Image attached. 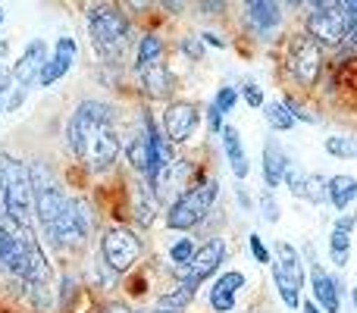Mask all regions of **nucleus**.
<instances>
[{
  "label": "nucleus",
  "instance_id": "f257e3e1",
  "mask_svg": "<svg viewBox=\"0 0 357 313\" xmlns=\"http://www.w3.org/2000/svg\"><path fill=\"white\" fill-rule=\"evenodd\" d=\"M0 213L16 232L38 235L35 216V188H31V172L22 160L0 154Z\"/></svg>",
  "mask_w": 357,
  "mask_h": 313
},
{
  "label": "nucleus",
  "instance_id": "f03ea898",
  "mask_svg": "<svg viewBox=\"0 0 357 313\" xmlns=\"http://www.w3.org/2000/svg\"><path fill=\"white\" fill-rule=\"evenodd\" d=\"M216 197H220V178L216 176H197L191 188H185L167 207V229L173 232H191L210 216Z\"/></svg>",
  "mask_w": 357,
  "mask_h": 313
},
{
  "label": "nucleus",
  "instance_id": "7ed1b4c3",
  "mask_svg": "<svg viewBox=\"0 0 357 313\" xmlns=\"http://www.w3.org/2000/svg\"><path fill=\"white\" fill-rule=\"evenodd\" d=\"M88 31H91L94 50L107 63L123 60V54L132 44V25L116 6H107V3L91 6L88 10Z\"/></svg>",
  "mask_w": 357,
  "mask_h": 313
},
{
  "label": "nucleus",
  "instance_id": "20e7f679",
  "mask_svg": "<svg viewBox=\"0 0 357 313\" xmlns=\"http://www.w3.org/2000/svg\"><path fill=\"white\" fill-rule=\"evenodd\" d=\"M323 47L314 41V38L304 31V35H295L285 47V72L295 85L301 88H314L323 75Z\"/></svg>",
  "mask_w": 357,
  "mask_h": 313
},
{
  "label": "nucleus",
  "instance_id": "39448f33",
  "mask_svg": "<svg viewBox=\"0 0 357 313\" xmlns=\"http://www.w3.org/2000/svg\"><path fill=\"white\" fill-rule=\"evenodd\" d=\"M138 257H142V238H138L135 229L110 226L104 235H100V260H104L116 276L135 270Z\"/></svg>",
  "mask_w": 357,
  "mask_h": 313
},
{
  "label": "nucleus",
  "instance_id": "423d86ee",
  "mask_svg": "<svg viewBox=\"0 0 357 313\" xmlns=\"http://www.w3.org/2000/svg\"><path fill=\"white\" fill-rule=\"evenodd\" d=\"M307 35L314 38L320 47H339L345 38H351L354 25L339 6H323V10H310L307 16Z\"/></svg>",
  "mask_w": 357,
  "mask_h": 313
},
{
  "label": "nucleus",
  "instance_id": "0eeeda50",
  "mask_svg": "<svg viewBox=\"0 0 357 313\" xmlns=\"http://www.w3.org/2000/svg\"><path fill=\"white\" fill-rule=\"evenodd\" d=\"M226 264V241L220 238V235H213V238L207 241V245L197 247V254L188 260L185 266H173V276L178 282H207L210 276H216V270Z\"/></svg>",
  "mask_w": 357,
  "mask_h": 313
},
{
  "label": "nucleus",
  "instance_id": "6e6552de",
  "mask_svg": "<svg viewBox=\"0 0 357 313\" xmlns=\"http://www.w3.org/2000/svg\"><path fill=\"white\" fill-rule=\"evenodd\" d=\"M123 154V138H119L116 125H100L85 144V154H82V163L88 166L91 176H100V172L113 169V163Z\"/></svg>",
  "mask_w": 357,
  "mask_h": 313
},
{
  "label": "nucleus",
  "instance_id": "1a4fd4ad",
  "mask_svg": "<svg viewBox=\"0 0 357 313\" xmlns=\"http://www.w3.org/2000/svg\"><path fill=\"white\" fill-rule=\"evenodd\" d=\"M201 123V107L195 100H169L160 113V129L173 144H188Z\"/></svg>",
  "mask_w": 357,
  "mask_h": 313
},
{
  "label": "nucleus",
  "instance_id": "9d476101",
  "mask_svg": "<svg viewBox=\"0 0 357 313\" xmlns=\"http://www.w3.org/2000/svg\"><path fill=\"white\" fill-rule=\"evenodd\" d=\"M310 254L307 266H310V291H314L317 307H323L326 313H342V301H345V282L339 276H329L323 270V264L314 257V247H304Z\"/></svg>",
  "mask_w": 357,
  "mask_h": 313
},
{
  "label": "nucleus",
  "instance_id": "9b49d317",
  "mask_svg": "<svg viewBox=\"0 0 357 313\" xmlns=\"http://www.w3.org/2000/svg\"><path fill=\"white\" fill-rule=\"evenodd\" d=\"M47 60H50L47 44H44L41 38L29 41L25 44V50L19 54V60L13 63V82H16L19 88H31L38 79H41V69H44V63Z\"/></svg>",
  "mask_w": 357,
  "mask_h": 313
},
{
  "label": "nucleus",
  "instance_id": "f8f14e48",
  "mask_svg": "<svg viewBox=\"0 0 357 313\" xmlns=\"http://www.w3.org/2000/svg\"><path fill=\"white\" fill-rule=\"evenodd\" d=\"M357 226V216L345 213L333 222V232H329V260L335 264V270H345L348 260H351V235Z\"/></svg>",
  "mask_w": 357,
  "mask_h": 313
},
{
  "label": "nucleus",
  "instance_id": "ddd939ff",
  "mask_svg": "<svg viewBox=\"0 0 357 313\" xmlns=\"http://www.w3.org/2000/svg\"><path fill=\"white\" fill-rule=\"evenodd\" d=\"M73 197L60 188V185H47V188H35V216H38V226H50L60 213H66Z\"/></svg>",
  "mask_w": 357,
  "mask_h": 313
},
{
  "label": "nucleus",
  "instance_id": "4468645a",
  "mask_svg": "<svg viewBox=\"0 0 357 313\" xmlns=\"http://www.w3.org/2000/svg\"><path fill=\"white\" fill-rule=\"evenodd\" d=\"M75 50H79V47H75L73 38H60V41L54 44V54H50V60L44 63L38 85H41V88H50L56 79H63V75L73 69V63H75Z\"/></svg>",
  "mask_w": 357,
  "mask_h": 313
},
{
  "label": "nucleus",
  "instance_id": "2eb2a0df",
  "mask_svg": "<svg viewBox=\"0 0 357 313\" xmlns=\"http://www.w3.org/2000/svg\"><path fill=\"white\" fill-rule=\"evenodd\" d=\"M245 19L260 38H266L273 29H279V22H282L279 0H245Z\"/></svg>",
  "mask_w": 357,
  "mask_h": 313
},
{
  "label": "nucleus",
  "instance_id": "dca6fc26",
  "mask_svg": "<svg viewBox=\"0 0 357 313\" xmlns=\"http://www.w3.org/2000/svg\"><path fill=\"white\" fill-rule=\"evenodd\" d=\"M138 79H142V88L151 100H167L173 94V75H169L167 63H151V66L138 69Z\"/></svg>",
  "mask_w": 357,
  "mask_h": 313
},
{
  "label": "nucleus",
  "instance_id": "f3484780",
  "mask_svg": "<svg viewBox=\"0 0 357 313\" xmlns=\"http://www.w3.org/2000/svg\"><path fill=\"white\" fill-rule=\"evenodd\" d=\"M289 166H291V160L282 151V144H279L276 138H270V142L264 144V188H279Z\"/></svg>",
  "mask_w": 357,
  "mask_h": 313
},
{
  "label": "nucleus",
  "instance_id": "a211bd4d",
  "mask_svg": "<svg viewBox=\"0 0 357 313\" xmlns=\"http://www.w3.org/2000/svg\"><path fill=\"white\" fill-rule=\"evenodd\" d=\"M157 194L154 188H151V182L144 178V182L135 185V191H132V220H135V226L148 229L151 222L157 220Z\"/></svg>",
  "mask_w": 357,
  "mask_h": 313
},
{
  "label": "nucleus",
  "instance_id": "6ab92c4d",
  "mask_svg": "<svg viewBox=\"0 0 357 313\" xmlns=\"http://www.w3.org/2000/svg\"><path fill=\"white\" fill-rule=\"evenodd\" d=\"M220 138H222V151H226L229 166H232V176L238 178V182H245L248 172H251V163H248V154H245V144H241L238 129H235V125H226Z\"/></svg>",
  "mask_w": 357,
  "mask_h": 313
},
{
  "label": "nucleus",
  "instance_id": "aec40b11",
  "mask_svg": "<svg viewBox=\"0 0 357 313\" xmlns=\"http://www.w3.org/2000/svg\"><path fill=\"white\" fill-rule=\"evenodd\" d=\"M354 201H357V178L354 176L339 172V176L329 178V204H333L339 213H345Z\"/></svg>",
  "mask_w": 357,
  "mask_h": 313
},
{
  "label": "nucleus",
  "instance_id": "412c9836",
  "mask_svg": "<svg viewBox=\"0 0 357 313\" xmlns=\"http://www.w3.org/2000/svg\"><path fill=\"white\" fill-rule=\"evenodd\" d=\"M126 160H129V166L135 172H142L144 178L151 176V163H154V154H151V144H148V135L144 132H138L135 138H132L129 144H126Z\"/></svg>",
  "mask_w": 357,
  "mask_h": 313
},
{
  "label": "nucleus",
  "instance_id": "4be33fe9",
  "mask_svg": "<svg viewBox=\"0 0 357 313\" xmlns=\"http://www.w3.org/2000/svg\"><path fill=\"white\" fill-rule=\"evenodd\" d=\"M295 197L314 204V207H320V204H329V178L320 176V172H307V176H304V185L298 188Z\"/></svg>",
  "mask_w": 357,
  "mask_h": 313
},
{
  "label": "nucleus",
  "instance_id": "5701e85b",
  "mask_svg": "<svg viewBox=\"0 0 357 313\" xmlns=\"http://www.w3.org/2000/svg\"><path fill=\"white\" fill-rule=\"evenodd\" d=\"M273 282H276V291H279V298H282L285 307L301 310V289H298V282L279 264H273Z\"/></svg>",
  "mask_w": 357,
  "mask_h": 313
},
{
  "label": "nucleus",
  "instance_id": "b1692460",
  "mask_svg": "<svg viewBox=\"0 0 357 313\" xmlns=\"http://www.w3.org/2000/svg\"><path fill=\"white\" fill-rule=\"evenodd\" d=\"M197 289H201V285H195V282H178L173 291H163V295L157 298V304H160V307H167V310H178V313H182L191 301H195Z\"/></svg>",
  "mask_w": 357,
  "mask_h": 313
},
{
  "label": "nucleus",
  "instance_id": "393cba45",
  "mask_svg": "<svg viewBox=\"0 0 357 313\" xmlns=\"http://www.w3.org/2000/svg\"><path fill=\"white\" fill-rule=\"evenodd\" d=\"M163 56V41L154 35V31H144L138 38V47H135V69L151 66V63H160Z\"/></svg>",
  "mask_w": 357,
  "mask_h": 313
},
{
  "label": "nucleus",
  "instance_id": "a878e982",
  "mask_svg": "<svg viewBox=\"0 0 357 313\" xmlns=\"http://www.w3.org/2000/svg\"><path fill=\"white\" fill-rule=\"evenodd\" d=\"M264 116H266V125H270L273 132H291L295 129L298 119L291 116V110L285 107V100H270V104L264 107Z\"/></svg>",
  "mask_w": 357,
  "mask_h": 313
},
{
  "label": "nucleus",
  "instance_id": "bb28decb",
  "mask_svg": "<svg viewBox=\"0 0 357 313\" xmlns=\"http://www.w3.org/2000/svg\"><path fill=\"white\" fill-rule=\"evenodd\" d=\"M326 154L335 160H357V138H351V135L326 138Z\"/></svg>",
  "mask_w": 357,
  "mask_h": 313
},
{
  "label": "nucleus",
  "instance_id": "cd10ccee",
  "mask_svg": "<svg viewBox=\"0 0 357 313\" xmlns=\"http://www.w3.org/2000/svg\"><path fill=\"white\" fill-rule=\"evenodd\" d=\"M248 285V279H245V273H238V270H226V273H220V276L213 279V285L210 289L213 291H226V295H238L241 289Z\"/></svg>",
  "mask_w": 357,
  "mask_h": 313
},
{
  "label": "nucleus",
  "instance_id": "c85d7f7f",
  "mask_svg": "<svg viewBox=\"0 0 357 313\" xmlns=\"http://www.w3.org/2000/svg\"><path fill=\"white\" fill-rule=\"evenodd\" d=\"M197 247H201V245H197L195 238H176L173 245H169L167 254H169V260H173V266H185L197 254Z\"/></svg>",
  "mask_w": 357,
  "mask_h": 313
},
{
  "label": "nucleus",
  "instance_id": "c756f323",
  "mask_svg": "<svg viewBox=\"0 0 357 313\" xmlns=\"http://www.w3.org/2000/svg\"><path fill=\"white\" fill-rule=\"evenodd\" d=\"M260 216H264L266 222H279V204H276V194H273V188H264V194H260Z\"/></svg>",
  "mask_w": 357,
  "mask_h": 313
},
{
  "label": "nucleus",
  "instance_id": "7c9ffc66",
  "mask_svg": "<svg viewBox=\"0 0 357 313\" xmlns=\"http://www.w3.org/2000/svg\"><path fill=\"white\" fill-rule=\"evenodd\" d=\"M248 245H251V254H254V260H257V264H264V266L270 264V266H273V251L264 245V238H260L257 232L248 235Z\"/></svg>",
  "mask_w": 357,
  "mask_h": 313
},
{
  "label": "nucleus",
  "instance_id": "2f4dec72",
  "mask_svg": "<svg viewBox=\"0 0 357 313\" xmlns=\"http://www.w3.org/2000/svg\"><path fill=\"white\" fill-rule=\"evenodd\" d=\"M213 104L220 107L222 113H232V110H235V104H238V91H235V88H229V85H222L220 91H216Z\"/></svg>",
  "mask_w": 357,
  "mask_h": 313
},
{
  "label": "nucleus",
  "instance_id": "473e14b6",
  "mask_svg": "<svg viewBox=\"0 0 357 313\" xmlns=\"http://www.w3.org/2000/svg\"><path fill=\"white\" fill-rule=\"evenodd\" d=\"M210 307H213V313H232L235 310V295L210 289Z\"/></svg>",
  "mask_w": 357,
  "mask_h": 313
},
{
  "label": "nucleus",
  "instance_id": "72a5a7b5",
  "mask_svg": "<svg viewBox=\"0 0 357 313\" xmlns=\"http://www.w3.org/2000/svg\"><path fill=\"white\" fill-rule=\"evenodd\" d=\"M241 94H245V104L248 107H254V110H260V107H264V91H260L254 82H245V85H241Z\"/></svg>",
  "mask_w": 357,
  "mask_h": 313
},
{
  "label": "nucleus",
  "instance_id": "f704fd0d",
  "mask_svg": "<svg viewBox=\"0 0 357 313\" xmlns=\"http://www.w3.org/2000/svg\"><path fill=\"white\" fill-rule=\"evenodd\" d=\"M222 116H226V113H222L216 104H210V107H207V125H210V135H222V129H226V125H222Z\"/></svg>",
  "mask_w": 357,
  "mask_h": 313
},
{
  "label": "nucleus",
  "instance_id": "c9c22d12",
  "mask_svg": "<svg viewBox=\"0 0 357 313\" xmlns=\"http://www.w3.org/2000/svg\"><path fill=\"white\" fill-rule=\"evenodd\" d=\"M182 50L191 56V60H201V56H204V44H201V38L185 35V38H182Z\"/></svg>",
  "mask_w": 357,
  "mask_h": 313
},
{
  "label": "nucleus",
  "instance_id": "e433bc0d",
  "mask_svg": "<svg viewBox=\"0 0 357 313\" xmlns=\"http://www.w3.org/2000/svg\"><path fill=\"white\" fill-rule=\"evenodd\" d=\"M22 100H25V88H16V91L10 94V100H6V113H16L19 107H22Z\"/></svg>",
  "mask_w": 357,
  "mask_h": 313
},
{
  "label": "nucleus",
  "instance_id": "4c0bfd02",
  "mask_svg": "<svg viewBox=\"0 0 357 313\" xmlns=\"http://www.w3.org/2000/svg\"><path fill=\"white\" fill-rule=\"evenodd\" d=\"M339 10H342V13H345V16H348V19H351V25H354V29H357V0H345V3H342V6H339Z\"/></svg>",
  "mask_w": 357,
  "mask_h": 313
},
{
  "label": "nucleus",
  "instance_id": "58836bf2",
  "mask_svg": "<svg viewBox=\"0 0 357 313\" xmlns=\"http://www.w3.org/2000/svg\"><path fill=\"white\" fill-rule=\"evenodd\" d=\"M13 88V69H0V98Z\"/></svg>",
  "mask_w": 357,
  "mask_h": 313
},
{
  "label": "nucleus",
  "instance_id": "ea45409f",
  "mask_svg": "<svg viewBox=\"0 0 357 313\" xmlns=\"http://www.w3.org/2000/svg\"><path fill=\"white\" fill-rule=\"evenodd\" d=\"M151 3H154V0H126V6H129L132 13H148Z\"/></svg>",
  "mask_w": 357,
  "mask_h": 313
},
{
  "label": "nucleus",
  "instance_id": "a19ab883",
  "mask_svg": "<svg viewBox=\"0 0 357 313\" xmlns=\"http://www.w3.org/2000/svg\"><path fill=\"white\" fill-rule=\"evenodd\" d=\"M201 38H204V41H207V44H210V47H226V41H222V38H220V35H213V31H204V35H201Z\"/></svg>",
  "mask_w": 357,
  "mask_h": 313
},
{
  "label": "nucleus",
  "instance_id": "79ce46f5",
  "mask_svg": "<svg viewBox=\"0 0 357 313\" xmlns=\"http://www.w3.org/2000/svg\"><path fill=\"white\" fill-rule=\"evenodd\" d=\"M235 197H238V204H241L245 210H254V204H251V197H248V191H245V188L235 191Z\"/></svg>",
  "mask_w": 357,
  "mask_h": 313
},
{
  "label": "nucleus",
  "instance_id": "37998d69",
  "mask_svg": "<svg viewBox=\"0 0 357 313\" xmlns=\"http://www.w3.org/2000/svg\"><path fill=\"white\" fill-rule=\"evenodd\" d=\"M301 313H326L323 307H317V301L310 298V301H301Z\"/></svg>",
  "mask_w": 357,
  "mask_h": 313
},
{
  "label": "nucleus",
  "instance_id": "c03bdc74",
  "mask_svg": "<svg viewBox=\"0 0 357 313\" xmlns=\"http://www.w3.org/2000/svg\"><path fill=\"white\" fill-rule=\"evenodd\" d=\"M310 6H314V10H323V6H335L333 0H310Z\"/></svg>",
  "mask_w": 357,
  "mask_h": 313
},
{
  "label": "nucleus",
  "instance_id": "a18cd8bd",
  "mask_svg": "<svg viewBox=\"0 0 357 313\" xmlns=\"http://www.w3.org/2000/svg\"><path fill=\"white\" fill-rule=\"evenodd\" d=\"M104 313H129V307H123V304H110Z\"/></svg>",
  "mask_w": 357,
  "mask_h": 313
},
{
  "label": "nucleus",
  "instance_id": "49530a36",
  "mask_svg": "<svg viewBox=\"0 0 357 313\" xmlns=\"http://www.w3.org/2000/svg\"><path fill=\"white\" fill-rule=\"evenodd\" d=\"M285 3H289V6H295V10H298V6H301L304 0H285Z\"/></svg>",
  "mask_w": 357,
  "mask_h": 313
},
{
  "label": "nucleus",
  "instance_id": "de8ad7c7",
  "mask_svg": "<svg viewBox=\"0 0 357 313\" xmlns=\"http://www.w3.org/2000/svg\"><path fill=\"white\" fill-rule=\"evenodd\" d=\"M151 313H178V310H167V307H157V310H151Z\"/></svg>",
  "mask_w": 357,
  "mask_h": 313
},
{
  "label": "nucleus",
  "instance_id": "09e8293b",
  "mask_svg": "<svg viewBox=\"0 0 357 313\" xmlns=\"http://www.w3.org/2000/svg\"><path fill=\"white\" fill-rule=\"evenodd\" d=\"M6 54V41H0V56H3Z\"/></svg>",
  "mask_w": 357,
  "mask_h": 313
},
{
  "label": "nucleus",
  "instance_id": "8fccbe9b",
  "mask_svg": "<svg viewBox=\"0 0 357 313\" xmlns=\"http://www.w3.org/2000/svg\"><path fill=\"white\" fill-rule=\"evenodd\" d=\"M351 44H354V47H357V29L351 31Z\"/></svg>",
  "mask_w": 357,
  "mask_h": 313
},
{
  "label": "nucleus",
  "instance_id": "3c124183",
  "mask_svg": "<svg viewBox=\"0 0 357 313\" xmlns=\"http://www.w3.org/2000/svg\"><path fill=\"white\" fill-rule=\"evenodd\" d=\"M351 301H354V310H357V289L351 291Z\"/></svg>",
  "mask_w": 357,
  "mask_h": 313
},
{
  "label": "nucleus",
  "instance_id": "603ef678",
  "mask_svg": "<svg viewBox=\"0 0 357 313\" xmlns=\"http://www.w3.org/2000/svg\"><path fill=\"white\" fill-rule=\"evenodd\" d=\"M0 113H6V104H3V100H0Z\"/></svg>",
  "mask_w": 357,
  "mask_h": 313
},
{
  "label": "nucleus",
  "instance_id": "864d4df0",
  "mask_svg": "<svg viewBox=\"0 0 357 313\" xmlns=\"http://www.w3.org/2000/svg\"><path fill=\"white\" fill-rule=\"evenodd\" d=\"M333 3H335V6H342V3H345V0H333Z\"/></svg>",
  "mask_w": 357,
  "mask_h": 313
},
{
  "label": "nucleus",
  "instance_id": "5fc2aeb1",
  "mask_svg": "<svg viewBox=\"0 0 357 313\" xmlns=\"http://www.w3.org/2000/svg\"><path fill=\"white\" fill-rule=\"evenodd\" d=\"M0 22H3V10H0Z\"/></svg>",
  "mask_w": 357,
  "mask_h": 313
},
{
  "label": "nucleus",
  "instance_id": "6e6d98bb",
  "mask_svg": "<svg viewBox=\"0 0 357 313\" xmlns=\"http://www.w3.org/2000/svg\"><path fill=\"white\" fill-rule=\"evenodd\" d=\"M142 313H151V310H142Z\"/></svg>",
  "mask_w": 357,
  "mask_h": 313
}]
</instances>
